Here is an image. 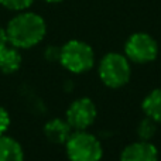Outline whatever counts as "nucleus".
Wrapping results in <instances>:
<instances>
[{"mask_svg": "<svg viewBox=\"0 0 161 161\" xmlns=\"http://www.w3.org/2000/svg\"><path fill=\"white\" fill-rule=\"evenodd\" d=\"M7 40L16 48H30L37 45L47 33V25L36 13H21L13 17L6 28Z\"/></svg>", "mask_w": 161, "mask_h": 161, "instance_id": "f257e3e1", "label": "nucleus"}, {"mask_svg": "<svg viewBox=\"0 0 161 161\" xmlns=\"http://www.w3.org/2000/svg\"><path fill=\"white\" fill-rule=\"evenodd\" d=\"M97 75L106 88L120 89L130 82L131 62L125 54L108 53L97 64Z\"/></svg>", "mask_w": 161, "mask_h": 161, "instance_id": "f03ea898", "label": "nucleus"}, {"mask_svg": "<svg viewBox=\"0 0 161 161\" xmlns=\"http://www.w3.org/2000/svg\"><path fill=\"white\" fill-rule=\"evenodd\" d=\"M58 61L72 74L88 72L95 65V51L82 40H69L59 48Z\"/></svg>", "mask_w": 161, "mask_h": 161, "instance_id": "7ed1b4c3", "label": "nucleus"}, {"mask_svg": "<svg viewBox=\"0 0 161 161\" xmlns=\"http://www.w3.org/2000/svg\"><path fill=\"white\" fill-rule=\"evenodd\" d=\"M69 161H100L103 158L102 142L88 130H74L65 143Z\"/></svg>", "mask_w": 161, "mask_h": 161, "instance_id": "20e7f679", "label": "nucleus"}, {"mask_svg": "<svg viewBox=\"0 0 161 161\" xmlns=\"http://www.w3.org/2000/svg\"><path fill=\"white\" fill-rule=\"evenodd\" d=\"M158 42L147 33H134L125 42V55L131 64H150L158 57Z\"/></svg>", "mask_w": 161, "mask_h": 161, "instance_id": "39448f33", "label": "nucleus"}, {"mask_svg": "<svg viewBox=\"0 0 161 161\" xmlns=\"http://www.w3.org/2000/svg\"><path fill=\"white\" fill-rule=\"evenodd\" d=\"M97 117L96 103L91 97H78L67 109L65 119L74 130H88Z\"/></svg>", "mask_w": 161, "mask_h": 161, "instance_id": "423d86ee", "label": "nucleus"}, {"mask_svg": "<svg viewBox=\"0 0 161 161\" xmlns=\"http://www.w3.org/2000/svg\"><path fill=\"white\" fill-rule=\"evenodd\" d=\"M160 153L154 143L137 140L122 150L119 161H158Z\"/></svg>", "mask_w": 161, "mask_h": 161, "instance_id": "0eeeda50", "label": "nucleus"}, {"mask_svg": "<svg viewBox=\"0 0 161 161\" xmlns=\"http://www.w3.org/2000/svg\"><path fill=\"white\" fill-rule=\"evenodd\" d=\"M72 131L74 129L67 122V119H59V117L51 119L44 126L45 137L54 144H65L67 140L71 137Z\"/></svg>", "mask_w": 161, "mask_h": 161, "instance_id": "6e6552de", "label": "nucleus"}, {"mask_svg": "<svg viewBox=\"0 0 161 161\" xmlns=\"http://www.w3.org/2000/svg\"><path fill=\"white\" fill-rule=\"evenodd\" d=\"M142 110L144 116L161 123V88L151 89L142 100Z\"/></svg>", "mask_w": 161, "mask_h": 161, "instance_id": "1a4fd4ad", "label": "nucleus"}, {"mask_svg": "<svg viewBox=\"0 0 161 161\" xmlns=\"http://www.w3.org/2000/svg\"><path fill=\"white\" fill-rule=\"evenodd\" d=\"M0 161H24V153L19 143L11 137L0 136Z\"/></svg>", "mask_w": 161, "mask_h": 161, "instance_id": "9d476101", "label": "nucleus"}, {"mask_svg": "<svg viewBox=\"0 0 161 161\" xmlns=\"http://www.w3.org/2000/svg\"><path fill=\"white\" fill-rule=\"evenodd\" d=\"M21 65V55L16 48L7 47V44L0 47V69L4 74L16 72Z\"/></svg>", "mask_w": 161, "mask_h": 161, "instance_id": "9b49d317", "label": "nucleus"}, {"mask_svg": "<svg viewBox=\"0 0 161 161\" xmlns=\"http://www.w3.org/2000/svg\"><path fill=\"white\" fill-rule=\"evenodd\" d=\"M157 125L158 123L154 122L153 119L144 116L137 125V136L139 140H146V142H151L154 136L157 134Z\"/></svg>", "mask_w": 161, "mask_h": 161, "instance_id": "f8f14e48", "label": "nucleus"}, {"mask_svg": "<svg viewBox=\"0 0 161 161\" xmlns=\"http://www.w3.org/2000/svg\"><path fill=\"white\" fill-rule=\"evenodd\" d=\"M34 3V0H0V4L10 10H25Z\"/></svg>", "mask_w": 161, "mask_h": 161, "instance_id": "ddd939ff", "label": "nucleus"}, {"mask_svg": "<svg viewBox=\"0 0 161 161\" xmlns=\"http://www.w3.org/2000/svg\"><path fill=\"white\" fill-rule=\"evenodd\" d=\"M8 125H10V116H8L6 109L0 108V136L7 130Z\"/></svg>", "mask_w": 161, "mask_h": 161, "instance_id": "4468645a", "label": "nucleus"}, {"mask_svg": "<svg viewBox=\"0 0 161 161\" xmlns=\"http://www.w3.org/2000/svg\"><path fill=\"white\" fill-rule=\"evenodd\" d=\"M7 42H8V40H7V33H6L4 28L0 27V47L6 45Z\"/></svg>", "mask_w": 161, "mask_h": 161, "instance_id": "2eb2a0df", "label": "nucleus"}, {"mask_svg": "<svg viewBox=\"0 0 161 161\" xmlns=\"http://www.w3.org/2000/svg\"><path fill=\"white\" fill-rule=\"evenodd\" d=\"M45 2H48V3H58V2H61V0H45Z\"/></svg>", "mask_w": 161, "mask_h": 161, "instance_id": "dca6fc26", "label": "nucleus"}]
</instances>
